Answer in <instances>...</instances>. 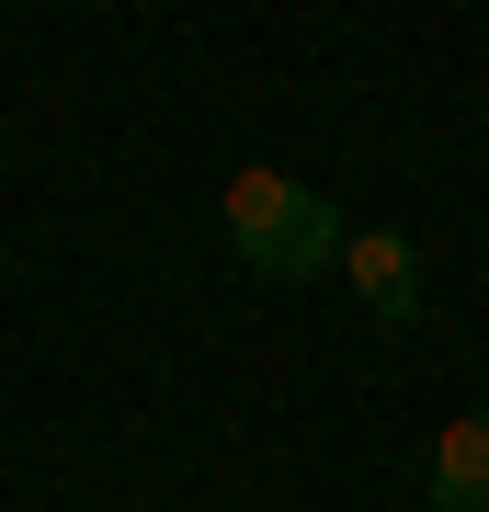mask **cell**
Segmentation results:
<instances>
[{
  "instance_id": "6da1fadb",
  "label": "cell",
  "mask_w": 489,
  "mask_h": 512,
  "mask_svg": "<svg viewBox=\"0 0 489 512\" xmlns=\"http://www.w3.org/2000/svg\"><path fill=\"white\" fill-rule=\"evenodd\" d=\"M217 217H228V251L251 262L262 285H308V274H330V262L353 251L342 205H330L319 183H296V171H239V183L217 194Z\"/></svg>"
},
{
  "instance_id": "7a4b0ae2",
  "label": "cell",
  "mask_w": 489,
  "mask_h": 512,
  "mask_svg": "<svg viewBox=\"0 0 489 512\" xmlns=\"http://www.w3.org/2000/svg\"><path fill=\"white\" fill-rule=\"evenodd\" d=\"M342 274H353V296H364V308H376V319H399V330L421 319V251H410L399 228H353Z\"/></svg>"
},
{
  "instance_id": "3957f363",
  "label": "cell",
  "mask_w": 489,
  "mask_h": 512,
  "mask_svg": "<svg viewBox=\"0 0 489 512\" xmlns=\"http://www.w3.org/2000/svg\"><path fill=\"white\" fill-rule=\"evenodd\" d=\"M433 512H489V410H467V421H444L433 433Z\"/></svg>"
}]
</instances>
